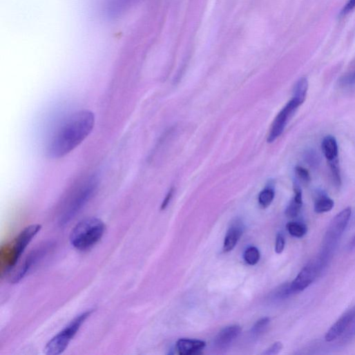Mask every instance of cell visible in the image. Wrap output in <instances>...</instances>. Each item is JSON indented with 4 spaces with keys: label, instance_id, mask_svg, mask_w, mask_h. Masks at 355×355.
Listing matches in <instances>:
<instances>
[{
    "label": "cell",
    "instance_id": "cell-5",
    "mask_svg": "<svg viewBox=\"0 0 355 355\" xmlns=\"http://www.w3.org/2000/svg\"><path fill=\"white\" fill-rule=\"evenodd\" d=\"M92 313L93 310H88L77 316L67 327L47 343L45 347L46 354L48 355H57L63 353Z\"/></svg>",
    "mask_w": 355,
    "mask_h": 355
},
{
    "label": "cell",
    "instance_id": "cell-15",
    "mask_svg": "<svg viewBox=\"0 0 355 355\" xmlns=\"http://www.w3.org/2000/svg\"><path fill=\"white\" fill-rule=\"evenodd\" d=\"M294 196L286 209L285 214L287 218H296L303 207V195L301 190L297 186L294 187Z\"/></svg>",
    "mask_w": 355,
    "mask_h": 355
},
{
    "label": "cell",
    "instance_id": "cell-6",
    "mask_svg": "<svg viewBox=\"0 0 355 355\" xmlns=\"http://www.w3.org/2000/svg\"><path fill=\"white\" fill-rule=\"evenodd\" d=\"M303 104L300 100L293 97L280 111L271 124L267 137L269 143L274 142L282 134L290 117Z\"/></svg>",
    "mask_w": 355,
    "mask_h": 355
},
{
    "label": "cell",
    "instance_id": "cell-17",
    "mask_svg": "<svg viewBox=\"0 0 355 355\" xmlns=\"http://www.w3.org/2000/svg\"><path fill=\"white\" fill-rule=\"evenodd\" d=\"M308 90V81L306 78L300 79L294 86V97L304 103Z\"/></svg>",
    "mask_w": 355,
    "mask_h": 355
},
{
    "label": "cell",
    "instance_id": "cell-11",
    "mask_svg": "<svg viewBox=\"0 0 355 355\" xmlns=\"http://www.w3.org/2000/svg\"><path fill=\"white\" fill-rule=\"evenodd\" d=\"M46 249H37L32 251L25 260L23 263L14 273L11 278L12 283H17L21 281L30 270L32 266L39 260L45 253Z\"/></svg>",
    "mask_w": 355,
    "mask_h": 355
},
{
    "label": "cell",
    "instance_id": "cell-7",
    "mask_svg": "<svg viewBox=\"0 0 355 355\" xmlns=\"http://www.w3.org/2000/svg\"><path fill=\"white\" fill-rule=\"evenodd\" d=\"M352 214L350 208H346L338 214L329 226L325 240V253H329V249L337 242L347 227Z\"/></svg>",
    "mask_w": 355,
    "mask_h": 355
},
{
    "label": "cell",
    "instance_id": "cell-22",
    "mask_svg": "<svg viewBox=\"0 0 355 355\" xmlns=\"http://www.w3.org/2000/svg\"><path fill=\"white\" fill-rule=\"evenodd\" d=\"M295 173L298 179L304 184L307 185L311 182V176L309 171L301 166L295 168Z\"/></svg>",
    "mask_w": 355,
    "mask_h": 355
},
{
    "label": "cell",
    "instance_id": "cell-13",
    "mask_svg": "<svg viewBox=\"0 0 355 355\" xmlns=\"http://www.w3.org/2000/svg\"><path fill=\"white\" fill-rule=\"evenodd\" d=\"M206 345L203 340L181 338L176 343V349L181 355H193L201 352Z\"/></svg>",
    "mask_w": 355,
    "mask_h": 355
},
{
    "label": "cell",
    "instance_id": "cell-2",
    "mask_svg": "<svg viewBox=\"0 0 355 355\" xmlns=\"http://www.w3.org/2000/svg\"><path fill=\"white\" fill-rule=\"evenodd\" d=\"M41 229V226L39 224L29 226L10 243L2 247L0 251L2 276L15 269L26 249Z\"/></svg>",
    "mask_w": 355,
    "mask_h": 355
},
{
    "label": "cell",
    "instance_id": "cell-18",
    "mask_svg": "<svg viewBox=\"0 0 355 355\" xmlns=\"http://www.w3.org/2000/svg\"><path fill=\"white\" fill-rule=\"evenodd\" d=\"M287 230L291 236L297 238L304 237L307 231V227L305 224L298 222L288 223Z\"/></svg>",
    "mask_w": 355,
    "mask_h": 355
},
{
    "label": "cell",
    "instance_id": "cell-24",
    "mask_svg": "<svg viewBox=\"0 0 355 355\" xmlns=\"http://www.w3.org/2000/svg\"><path fill=\"white\" fill-rule=\"evenodd\" d=\"M355 334V318L352 321L345 332L342 334V340H346L350 339Z\"/></svg>",
    "mask_w": 355,
    "mask_h": 355
},
{
    "label": "cell",
    "instance_id": "cell-26",
    "mask_svg": "<svg viewBox=\"0 0 355 355\" xmlns=\"http://www.w3.org/2000/svg\"><path fill=\"white\" fill-rule=\"evenodd\" d=\"M283 348V345L281 342H276L268 348L264 354L266 355H275L278 354Z\"/></svg>",
    "mask_w": 355,
    "mask_h": 355
},
{
    "label": "cell",
    "instance_id": "cell-16",
    "mask_svg": "<svg viewBox=\"0 0 355 355\" xmlns=\"http://www.w3.org/2000/svg\"><path fill=\"white\" fill-rule=\"evenodd\" d=\"M334 203L332 200L325 195L318 198L314 205V211L317 213L329 212L334 208Z\"/></svg>",
    "mask_w": 355,
    "mask_h": 355
},
{
    "label": "cell",
    "instance_id": "cell-8",
    "mask_svg": "<svg viewBox=\"0 0 355 355\" xmlns=\"http://www.w3.org/2000/svg\"><path fill=\"white\" fill-rule=\"evenodd\" d=\"M326 258L327 257L323 255L321 258L309 263L300 271L290 285L294 293L304 291L315 280Z\"/></svg>",
    "mask_w": 355,
    "mask_h": 355
},
{
    "label": "cell",
    "instance_id": "cell-9",
    "mask_svg": "<svg viewBox=\"0 0 355 355\" xmlns=\"http://www.w3.org/2000/svg\"><path fill=\"white\" fill-rule=\"evenodd\" d=\"M321 147L330 168L334 183L336 186H340L341 185V175L336 140L332 135H327L323 140Z\"/></svg>",
    "mask_w": 355,
    "mask_h": 355
},
{
    "label": "cell",
    "instance_id": "cell-25",
    "mask_svg": "<svg viewBox=\"0 0 355 355\" xmlns=\"http://www.w3.org/2000/svg\"><path fill=\"white\" fill-rule=\"evenodd\" d=\"M285 247V240L282 234H278L276 240L275 251L276 253L280 254L283 252Z\"/></svg>",
    "mask_w": 355,
    "mask_h": 355
},
{
    "label": "cell",
    "instance_id": "cell-14",
    "mask_svg": "<svg viewBox=\"0 0 355 355\" xmlns=\"http://www.w3.org/2000/svg\"><path fill=\"white\" fill-rule=\"evenodd\" d=\"M240 325H235L224 328L215 338V345L220 348L228 347L241 333Z\"/></svg>",
    "mask_w": 355,
    "mask_h": 355
},
{
    "label": "cell",
    "instance_id": "cell-20",
    "mask_svg": "<svg viewBox=\"0 0 355 355\" xmlns=\"http://www.w3.org/2000/svg\"><path fill=\"white\" fill-rule=\"evenodd\" d=\"M244 260L249 265H256L260 259V253L256 247L248 248L244 254Z\"/></svg>",
    "mask_w": 355,
    "mask_h": 355
},
{
    "label": "cell",
    "instance_id": "cell-12",
    "mask_svg": "<svg viewBox=\"0 0 355 355\" xmlns=\"http://www.w3.org/2000/svg\"><path fill=\"white\" fill-rule=\"evenodd\" d=\"M244 230L243 223L240 220L233 222L229 228L224 242V251H231L237 245Z\"/></svg>",
    "mask_w": 355,
    "mask_h": 355
},
{
    "label": "cell",
    "instance_id": "cell-1",
    "mask_svg": "<svg viewBox=\"0 0 355 355\" xmlns=\"http://www.w3.org/2000/svg\"><path fill=\"white\" fill-rule=\"evenodd\" d=\"M95 124L93 112L86 110L74 113L52 137L48 146L50 157L60 158L70 153L89 136Z\"/></svg>",
    "mask_w": 355,
    "mask_h": 355
},
{
    "label": "cell",
    "instance_id": "cell-10",
    "mask_svg": "<svg viewBox=\"0 0 355 355\" xmlns=\"http://www.w3.org/2000/svg\"><path fill=\"white\" fill-rule=\"evenodd\" d=\"M355 318V307L345 312L340 318L330 327L325 335V340L332 342L345 332L352 321Z\"/></svg>",
    "mask_w": 355,
    "mask_h": 355
},
{
    "label": "cell",
    "instance_id": "cell-19",
    "mask_svg": "<svg viewBox=\"0 0 355 355\" xmlns=\"http://www.w3.org/2000/svg\"><path fill=\"white\" fill-rule=\"evenodd\" d=\"M274 198V190L271 188H267L260 193L258 197V202L262 208L266 209L271 204Z\"/></svg>",
    "mask_w": 355,
    "mask_h": 355
},
{
    "label": "cell",
    "instance_id": "cell-4",
    "mask_svg": "<svg viewBox=\"0 0 355 355\" xmlns=\"http://www.w3.org/2000/svg\"><path fill=\"white\" fill-rule=\"evenodd\" d=\"M98 186L96 177L92 176L81 186L66 204L60 217L61 225L68 224L92 198Z\"/></svg>",
    "mask_w": 355,
    "mask_h": 355
},
{
    "label": "cell",
    "instance_id": "cell-28",
    "mask_svg": "<svg viewBox=\"0 0 355 355\" xmlns=\"http://www.w3.org/2000/svg\"><path fill=\"white\" fill-rule=\"evenodd\" d=\"M173 193H174V190H173V189H171L169 191L167 195H166V197L161 205V211L165 210L166 208L168 207L169 204L170 203V202L173 198Z\"/></svg>",
    "mask_w": 355,
    "mask_h": 355
},
{
    "label": "cell",
    "instance_id": "cell-3",
    "mask_svg": "<svg viewBox=\"0 0 355 355\" xmlns=\"http://www.w3.org/2000/svg\"><path fill=\"white\" fill-rule=\"evenodd\" d=\"M106 230L104 223L96 218L79 222L70 233V240L77 250L84 251L95 246L102 238Z\"/></svg>",
    "mask_w": 355,
    "mask_h": 355
},
{
    "label": "cell",
    "instance_id": "cell-21",
    "mask_svg": "<svg viewBox=\"0 0 355 355\" xmlns=\"http://www.w3.org/2000/svg\"><path fill=\"white\" fill-rule=\"evenodd\" d=\"M270 323V318L266 317L259 320L251 329L253 336H259L265 332Z\"/></svg>",
    "mask_w": 355,
    "mask_h": 355
},
{
    "label": "cell",
    "instance_id": "cell-27",
    "mask_svg": "<svg viewBox=\"0 0 355 355\" xmlns=\"http://www.w3.org/2000/svg\"><path fill=\"white\" fill-rule=\"evenodd\" d=\"M355 9V0H348L346 5L343 7L340 15L345 16Z\"/></svg>",
    "mask_w": 355,
    "mask_h": 355
},
{
    "label": "cell",
    "instance_id": "cell-29",
    "mask_svg": "<svg viewBox=\"0 0 355 355\" xmlns=\"http://www.w3.org/2000/svg\"><path fill=\"white\" fill-rule=\"evenodd\" d=\"M352 246L355 247V238H354V240H353Z\"/></svg>",
    "mask_w": 355,
    "mask_h": 355
},
{
    "label": "cell",
    "instance_id": "cell-23",
    "mask_svg": "<svg viewBox=\"0 0 355 355\" xmlns=\"http://www.w3.org/2000/svg\"><path fill=\"white\" fill-rule=\"evenodd\" d=\"M343 86H352L355 85V66L343 75L339 81Z\"/></svg>",
    "mask_w": 355,
    "mask_h": 355
}]
</instances>
